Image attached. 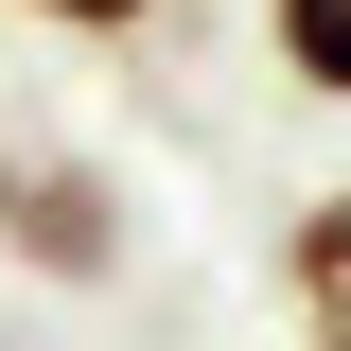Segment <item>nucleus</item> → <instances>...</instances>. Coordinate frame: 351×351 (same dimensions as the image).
Listing matches in <instances>:
<instances>
[{
    "label": "nucleus",
    "mask_w": 351,
    "mask_h": 351,
    "mask_svg": "<svg viewBox=\"0 0 351 351\" xmlns=\"http://www.w3.org/2000/svg\"><path fill=\"white\" fill-rule=\"evenodd\" d=\"M0 18H36V36H141L158 0H0Z\"/></svg>",
    "instance_id": "20e7f679"
},
{
    "label": "nucleus",
    "mask_w": 351,
    "mask_h": 351,
    "mask_svg": "<svg viewBox=\"0 0 351 351\" xmlns=\"http://www.w3.org/2000/svg\"><path fill=\"white\" fill-rule=\"evenodd\" d=\"M263 53H281V88L351 106V0H263Z\"/></svg>",
    "instance_id": "7ed1b4c3"
},
{
    "label": "nucleus",
    "mask_w": 351,
    "mask_h": 351,
    "mask_svg": "<svg viewBox=\"0 0 351 351\" xmlns=\"http://www.w3.org/2000/svg\"><path fill=\"white\" fill-rule=\"evenodd\" d=\"M281 299H299V334H316V351H351V176L281 228Z\"/></svg>",
    "instance_id": "f03ea898"
},
{
    "label": "nucleus",
    "mask_w": 351,
    "mask_h": 351,
    "mask_svg": "<svg viewBox=\"0 0 351 351\" xmlns=\"http://www.w3.org/2000/svg\"><path fill=\"white\" fill-rule=\"evenodd\" d=\"M123 246H141V211H123V176L88 158V141H0V263H18V281H123Z\"/></svg>",
    "instance_id": "f257e3e1"
}]
</instances>
